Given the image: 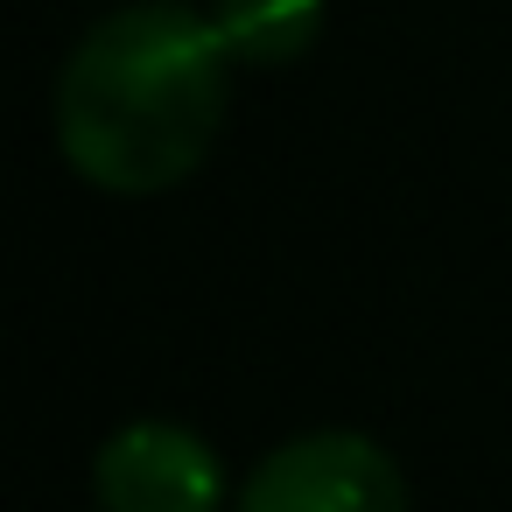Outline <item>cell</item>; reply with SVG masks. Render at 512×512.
<instances>
[{
    "instance_id": "3",
    "label": "cell",
    "mask_w": 512,
    "mask_h": 512,
    "mask_svg": "<svg viewBox=\"0 0 512 512\" xmlns=\"http://www.w3.org/2000/svg\"><path fill=\"white\" fill-rule=\"evenodd\" d=\"M92 498L99 512H218L225 505V463L204 435L176 421H134L92 456Z\"/></svg>"
},
{
    "instance_id": "4",
    "label": "cell",
    "mask_w": 512,
    "mask_h": 512,
    "mask_svg": "<svg viewBox=\"0 0 512 512\" xmlns=\"http://www.w3.org/2000/svg\"><path fill=\"white\" fill-rule=\"evenodd\" d=\"M218 36L232 50V64L246 71H274V64H295L316 29H323V0H218Z\"/></svg>"
},
{
    "instance_id": "1",
    "label": "cell",
    "mask_w": 512,
    "mask_h": 512,
    "mask_svg": "<svg viewBox=\"0 0 512 512\" xmlns=\"http://www.w3.org/2000/svg\"><path fill=\"white\" fill-rule=\"evenodd\" d=\"M232 50L190 8H127L99 22L57 78L64 162L106 197H155L204 169L225 127Z\"/></svg>"
},
{
    "instance_id": "2",
    "label": "cell",
    "mask_w": 512,
    "mask_h": 512,
    "mask_svg": "<svg viewBox=\"0 0 512 512\" xmlns=\"http://www.w3.org/2000/svg\"><path fill=\"white\" fill-rule=\"evenodd\" d=\"M232 512H407V484L372 435L316 428L260 456Z\"/></svg>"
}]
</instances>
